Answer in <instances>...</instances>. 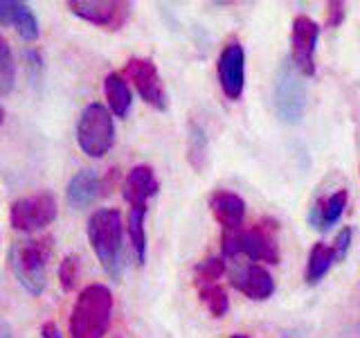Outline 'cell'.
Returning a JSON list of instances; mask_svg holds the SVG:
<instances>
[{
	"label": "cell",
	"instance_id": "obj_7",
	"mask_svg": "<svg viewBox=\"0 0 360 338\" xmlns=\"http://www.w3.org/2000/svg\"><path fill=\"white\" fill-rule=\"evenodd\" d=\"M304 84L302 77L295 70V65L290 61H284L279 68L277 86H275V108L279 120H284L286 124H297L304 115Z\"/></svg>",
	"mask_w": 360,
	"mask_h": 338
},
{
	"label": "cell",
	"instance_id": "obj_20",
	"mask_svg": "<svg viewBox=\"0 0 360 338\" xmlns=\"http://www.w3.org/2000/svg\"><path fill=\"white\" fill-rule=\"evenodd\" d=\"M198 298L202 304H205V309L214 315V318H223L230 309V298L221 284H200Z\"/></svg>",
	"mask_w": 360,
	"mask_h": 338
},
{
	"label": "cell",
	"instance_id": "obj_3",
	"mask_svg": "<svg viewBox=\"0 0 360 338\" xmlns=\"http://www.w3.org/2000/svg\"><path fill=\"white\" fill-rule=\"evenodd\" d=\"M277 230L279 225L273 219L259 221L252 228L239 230H223L221 234V251L225 257L245 255L255 262H279V248H277Z\"/></svg>",
	"mask_w": 360,
	"mask_h": 338
},
{
	"label": "cell",
	"instance_id": "obj_28",
	"mask_svg": "<svg viewBox=\"0 0 360 338\" xmlns=\"http://www.w3.org/2000/svg\"><path fill=\"white\" fill-rule=\"evenodd\" d=\"M345 20V3L340 0H331L326 5V18H324V25L326 27H340Z\"/></svg>",
	"mask_w": 360,
	"mask_h": 338
},
{
	"label": "cell",
	"instance_id": "obj_24",
	"mask_svg": "<svg viewBox=\"0 0 360 338\" xmlns=\"http://www.w3.org/2000/svg\"><path fill=\"white\" fill-rule=\"evenodd\" d=\"M14 27H16V32H18V37L22 39V41H27V43H32V41H37L39 39V20H37V16H34V11L27 7V5H22V9H20V14H18V18H16V23H14Z\"/></svg>",
	"mask_w": 360,
	"mask_h": 338
},
{
	"label": "cell",
	"instance_id": "obj_32",
	"mask_svg": "<svg viewBox=\"0 0 360 338\" xmlns=\"http://www.w3.org/2000/svg\"><path fill=\"white\" fill-rule=\"evenodd\" d=\"M230 338H250V336H245V334H234V336H230Z\"/></svg>",
	"mask_w": 360,
	"mask_h": 338
},
{
	"label": "cell",
	"instance_id": "obj_5",
	"mask_svg": "<svg viewBox=\"0 0 360 338\" xmlns=\"http://www.w3.org/2000/svg\"><path fill=\"white\" fill-rule=\"evenodd\" d=\"M77 142L88 158H104L115 142V124L104 104H88L77 122Z\"/></svg>",
	"mask_w": 360,
	"mask_h": 338
},
{
	"label": "cell",
	"instance_id": "obj_21",
	"mask_svg": "<svg viewBox=\"0 0 360 338\" xmlns=\"http://www.w3.org/2000/svg\"><path fill=\"white\" fill-rule=\"evenodd\" d=\"M16 86V61L9 43L0 37V97L9 95Z\"/></svg>",
	"mask_w": 360,
	"mask_h": 338
},
{
	"label": "cell",
	"instance_id": "obj_25",
	"mask_svg": "<svg viewBox=\"0 0 360 338\" xmlns=\"http://www.w3.org/2000/svg\"><path fill=\"white\" fill-rule=\"evenodd\" d=\"M79 255L70 253L63 257V262L59 264V282L63 291H72L77 287V280H79Z\"/></svg>",
	"mask_w": 360,
	"mask_h": 338
},
{
	"label": "cell",
	"instance_id": "obj_15",
	"mask_svg": "<svg viewBox=\"0 0 360 338\" xmlns=\"http://www.w3.org/2000/svg\"><path fill=\"white\" fill-rule=\"evenodd\" d=\"M210 208L214 219L221 223L223 230H239L243 228L245 217V203L239 194L228 189H217L210 196Z\"/></svg>",
	"mask_w": 360,
	"mask_h": 338
},
{
	"label": "cell",
	"instance_id": "obj_17",
	"mask_svg": "<svg viewBox=\"0 0 360 338\" xmlns=\"http://www.w3.org/2000/svg\"><path fill=\"white\" fill-rule=\"evenodd\" d=\"M104 93L108 99V106L112 111L115 118H127L131 104H133V95H131V88L127 84L120 73H108L104 79Z\"/></svg>",
	"mask_w": 360,
	"mask_h": 338
},
{
	"label": "cell",
	"instance_id": "obj_13",
	"mask_svg": "<svg viewBox=\"0 0 360 338\" xmlns=\"http://www.w3.org/2000/svg\"><path fill=\"white\" fill-rule=\"evenodd\" d=\"M232 287L250 300H268L275 293V280L264 266L248 264L232 275Z\"/></svg>",
	"mask_w": 360,
	"mask_h": 338
},
{
	"label": "cell",
	"instance_id": "obj_29",
	"mask_svg": "<svg viewBox=\"0 0 360 338\" xmlns=\"http://www.w3.org/2000/svg\"><path fill=\"white\" fill-rule=\"evenodd\" d=\"M41 338H61L59 327H56L54 323H45L41 327Z\"/></svg>",
	"mask_w": 360,
	"mask_h": 338
},
{
	"label": "cell",
	"instance_id": "obj_26",
	"mask_svg": "<svg viewBox=\"0 0 360 338\" xmlns=\"http://www.w3.org/2000/svg\"><path fill=\"white\" fill-rule=\"evenodd\" d=\"M25 3H16V0H0V25L14 27V23L20 14V9Z\"/></svg>",
	"mask_w": 360,
	"mask_h": 338
},
{
	"label": "cell",
	"instance_id": "obj_10",
	"mask_svg": "<svg viewBox=\"0 0 360 338\" xmlns=\"http://www.w3.org/2000/svg\"><path fill=\"white\" fill-rule=\"evenodd\" d=\"M124 73L129 75V79L138 88L140 97L146 101L149 106H153L155 111H167L169 99H167V90L162 86V79L158 68L151 59H144V56H133V59L127 61V68Z\"/></svg>",
	"mask_w": 360,
	"mask_h": 338
},
{
	"label": "cell",
	"instance_id": "obj_8",
	"mask_svg": "<svg viewBox=\"0 0 360 338\" xmlns=\"http://www.w3.org/2000/svg\"><path fill=\"white\" fill-rule=\"evenodd\" d=\"M68 7L75 16L112 32L124 27L131 16V3L124 0H70Z\"/></svg>",
	"mask_w": 360,
	"mask_h": 338
},
{
	"label": "cell",
	"instance_id": "obj_27",
	"mask_svg": "<svg viewBox=\"0 0 360 338\" xmlns=\"http://www.w3.org/2000/svg\"><path fill=\"white\" fill-rule=\"evenodd\" d=\"M352 239H354V232L349 225H345V228L335 234V242H333V253H335V262H342V259L347 257L349 253V246H352Z\"/></svg>",
	"mask_w": 360,
	"mask_h": 338
},
{
	"label": "cell",
	"instance_id": "obj_14",
	"mask_svg": "<svg viewBox=\"0 0 360 338\" xmlns=\"http://www.w3.org/2000/svg\"><path fill=\"white\" fill-rule=\"evenodd\" d=\"M101 189H104V183L95 174V169H82L68 183L65 201L72 210H86L101 196Z\"/></svg>",
	"mask_w": 360,
	"mask_h": 338
},
{
	"label": "cell",
	"instance_id": "obj_22",
	"mask_svg": "<svg viewBox=\"0 0 360 338\" xmlns=\"http://www.w3.org/2000/svg\"><path fill=\"white\" fill-rule=\"evenodd\" d=\"M189 163L194 165L196 169H202L205 165V158H207V135L202 131L196 122L189 124Z\"/></svg>",
	"mask_w": 360,
	"mask_h": 338
},
{
	"label": "cell",
	"instance_id": "obj_30",
	"mask_svg": "<svg viewBox=\"0 0 360 338\" xmlns=\"http://www.w3.org/2000/svg\"><path fill=\"white\" fill-rule=\"evenodd\" d=\"M0 338H14V332H11V325L7 320L0 318Z\"/></svg>",
	"mask_w": 360,
	"mask_h": 338
},
{
	"label": "cell",
	"instance_id": "obj_12",
	"mask_svg": "<svg viewBox=\"0 0 360 338\" xmlns=\"http://www.w3.org/2000/svg\"><path fill=\"white\" fill-rule=\"evenodd\" d=\"M158 189H160V183H158L153 169L149 165H135L124 178L122 194L129 208H146V203L158 194Z\"/></svg>",
	"mask_w": 360,
	"mask_h": 338
},
{
	"label": "cell",
	"instance_id": "obj_31",
	"mask_svg": "<svg viewBox=\"0 0 360 338\" xmlns=\"http://www.w3.org/2000/svg\"><path fill=\"white\" fill-rule=\"evenodd\" d=\"M5 122V111H3V106H0V124Z\"/></svg>",
	"mask_w": 360,
	"mask_h": 338
},
{
	"label": "cell",
	"instance_id": "obj_2",
	"mask_svg": "<svg viewBox=\"0 0 360 338\" xmlns=\"http://www.w3.org/2000/svg\"><path fill=\"white\" fill-rule=\"evenodd\" d=\"M112 293L104 284H88L72 304L70 338H104L110 327Z\"/></svg>",
	"mask_w": 360,
	"mask_h": 338
},
{
	"label": "cell",
	"instance_id": "obj_16",
	"mask_svg": "<svg viewBox=\"0 0 360 338\" xmlns=\"http://www.w3.org/2000/svg\"><path fill=\"white\" fill-rule=\"evenodd\" d=\"M347 189H338L335 194H331L326 201H318L311 210L309 221L320 230H329L331 225L342 217V212L347 208Z\"/></svg>",
	"mask_w": 360,
	"mask_h": 338
},
{
	"label": "cell",
	"instance_id": "obj_4",
	"mask_svg": "<svg viewBox=\"0 0 360 338\" xmlns=\"http://www.w3.org/2000/svg\"><path fill=\"white\" fill-rule=\"evenodd\" d=\"M52 242V237H41V239H22L11 246V270H14L18 284L32 296H41L48 284Z\"/></svg>",
	"mask_w": 360,
	"mask_h": 338
},
{
	"label": "cell",
	"instance_id": "obj_1",
	"mask_svg": "<svg viewBox=\"0 0 360 338\" xmlns=\"http://www.w3.org/2000/svg\"><path fill=\"white\" fill-rule=\"evenodd\" d=\"M122 214L115 208L95 210L88 219V242L110 280H120L124 270Z\"/></svg>",
	"mask_w": 360,
	"mask_h": 338
},
{
	"label": "cell",
	"instance_id": "obj_23",
	"mask_svg": "<svg viewBox=\"0 0 360 338\" xmlns=\"http://www.w3.org/2000/svg\"><path fill=\"white\" fill-rule=\"evenodd\" d=\"M225 273V262L223 257H207L194 266V277L196 287L200 284H217V280Z\"/></svg>",
	"mask_w": 360,
	"mask_h": 338
},
{
	"label": "cell",
	"instance_id": "obj_19",
	"mask_svg": "<svg viewBox=\"0 0 360 338\" xmlns=\"http://www.w3.org/2000/svg\"><path fill=\"white\" fill-rule=\"evenodd\" d=\"M144 219H146V208H129V237L133 253L138 257V264L146 262V230H144Z\"/></svg>",
	"mask_w": 360,
	"mask_h": 338
},
{
	"label": "cell",
	"instance_id": "obj_18",
	"mask_svg": "<svg viewBox=\"0 0 360 338\" xmlns=\"http://www.w3.org/2000/svg\"><path fill=\"white\" fill-rule=\"evenodd\" d=\"M335 262V253L331 246L324 244H315L311 248L309 255V264H307V282L309 284H318V282L329 273V268Z\"/></svg>",
	"mask_w": 360,
	"mask_h": 338
},
{
	"label": "cell",
	"instance_id": "obj_6",
	"mask_svg": "<svg viewBox=\"0 0 360 338\" xmlns=\"http://www.w3.org/2000/svg\"><path fill=\"white\" fill-rule=\"evenodd\" d=\"M56 219V201L50 192H39L25 199H18L9 212L11 228L18 232L43 230Z\"/></svg>",
	"mask_w": 360,
	"mask_h": 338
},
{
	"label": "cell",
	"instance_id": "obj_9",
	"mask_svg": "<svg viewBox=\"0 0 360 338\" xmlns=\"http://www.w3.org/2000/svg\"><path fill=\"white\" fill-rule=\"evenodd\" d=\"M320 25L309 16H297L290 32V61L300 75H315V48H318Z\"/></svg>",
	"mask_w": 360,
	"mask_h": 338
},
{
	"label": "cell",
	"instance_id": "obj_11",
	"mask_svg": "<svg viewBox=\"0 0 360 338\" xmlns=\"http://www.w3.org/2000/svg\"><path fill=\"white\" fill-rule=\"evenodd\" d=\"M219 84L228 99H241L245 88V52L239 41L225 43L219 56Z\"/></svg>",
	"mask_w": 360,
	"mask_h": 338
}]
</instances>
